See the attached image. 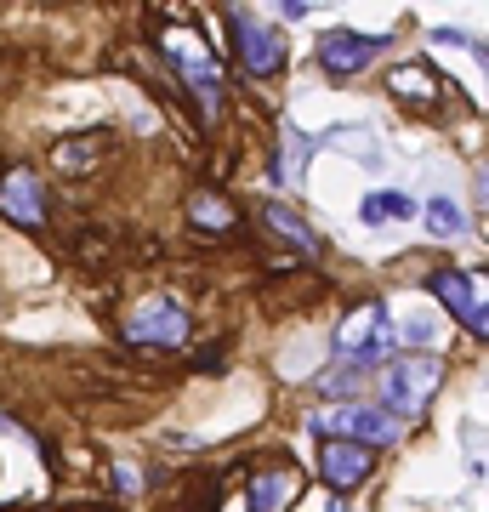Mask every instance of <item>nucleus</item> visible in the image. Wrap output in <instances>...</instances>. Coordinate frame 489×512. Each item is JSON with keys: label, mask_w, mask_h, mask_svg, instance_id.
I'll return each instance as SVG.
<instances>
[{"label": "nucleus", "mask_w": 489, "mask_h": 512, "mask_svg": "<svg viewBox=\"0 0 489 512\" xmlns=\"http://www.w3.org/2000/svg\"><path fill=\"white\" fill-rule=\"evenodd\" d=\"M370 473H376V450L347 444V439H325V450H319V478H325L330 490H359Z\"/></svg>", "instance_id": "9"}, {"label": "nucleus", "mask_w": 489, "mask_h": 512, "mask_svg": "<svg viewBox=\"0 0 489 512\" xmlns=\"http://www.w3.org/2000/svg\"><path fill=\"white\" fill-rule=\"evenodd\" d=\"M376 52H381V40L353 35V29H330V35L319 40V69L325 74H359Z\"/></svg>", "instance_id": "10"}, {"label": "nucleus", "mask_w": 489, "mask_h": 512, "mask_svg": "<svg viewBox=\"0 0 489 512\" xmlns=\"http://www.w3.org/2000/svg\"><path fill=\"white\" fill-rule=\"evenodd\" d=\"M359 211H364V222H387V217H410L416 205L404 200V194H370V200H364Z\"/></svg>", "instance_id": "16"}, {"label": "nucleus", "mask_w": 489, "mask_h": 512, "mask_svg": "<svg viewBox=\"0 0 489 512\" xmlns=\"http://www.w3.org/2000/svg\"><path fill=\"white\" fill-rule=\"evenodd\" d=\"M160 52L177 63V74L200 92L205 109H217L222 103V74L217 63H211V52H205V40L194 35V29H182V23H160Z\"/></svg>", "instance_id": "2"}, {"label": "nucleus", "mask_w": 489, "mask_h": 512, "mask_svg": "<svg viewBox=\"0 0 489 512\" xmlns=\"http://www.w3.org/2000/svg\"><path fill=\"white\" fill-rule=\"evenodd\" d=\"M427 228H433L438 239H455L461 228H467V217H461V205H455V200L438 194V200H427Z\"/></svg>", "instance_id": "15"}, {"label": "nucleus", "mask_w": 489, "mask_h": 512, "mask_svg": "<svg viewBox=\"0 0 489 512\" xmlns=\"http://www.w3.org/2000/svg\"><path fill=\"white\" fill-rule=\"evenodd\" d=\"M296 490H302V473L290 467V461H279V467H262L251 484V495H245V507L256 512H285L290 501H296Z\"/></svg>", "instance_id": "11"}, {"label": "nucleus", "mask_w": 489, "mask_h": 512, "mask_svg": "<svg viewBox=\"0 0 489 512\" xmlns=\"http://www.w3.org/2000/svg\"><path fill=\"white\" fill-rule=\"evenodd\" d=\"M0 217L29 228V234H46V188H40L35 171L12 165V171L0 177Z\"/></svg>", "instance_id": "7"}, {"label": "nucleus", "mask_w": 489, "mask_h": 512, "mask_svg": "<svg viewBox=\"0 0 489 512\" xmlns=\"http://www.w3.org/2000/svg\"><path fill=\"white\" fill-rule=\"evenodd\" d=\"M91 154H103V137H74V143L57 148V165H63V171H80Z\"/></svg>", "instance_id": "18"}, {"label": "nucleus", "mask_w": 489, "mask_h": 512, "mask_svg": "<svg viewBox=\"0 0 489 512\" xmlns=\"http://www.w3.org/2000/svg\"><path fill=\"white\" fill-rule=\"evenodd\" d=\"M387 342H393V330H387V308H381V302H359V308L336 325V353L353 359V365L387 359Z\"/></svg>", "instance_id": "4"}, {"label": "nucleus", "mask_w": 489, "mask_h": 512, "mask_svg": "<svg viewBox=\"0 0 489 512\" xmlns=\"http://www.w3.org/2000/svg\"><path fill=\"white\" fill-rule=\"evenodd\" d=\"M228 35H234V52L239 63L256 74V80H268V74L285 69V35H273L262 18H251V12H228Z\"/></svg>", "instance_id": "5"}, {"label": "nucleus", "mask_w": 489, "mask_h": 512, "mask_svg": "<svg viewBox=\"0 0 489 512\" xmlns=\"http://www.w3.org/2000/svg\"><path fill=\"white\" fill-rule=\"evenodd\" d=\"M262 222H268V234L273 239H285L290 251H302V256H325V245L313 239V228L296 211H285V205H262Z\"/></svg>", "instance_id": "12"}, {"label": "nucleus", "mask_w": 489, "mask_h": 512, "mask_svg": "<svg viewBox=\"0 0 489 512\" xmlns=\"http://www.w3.org/2000/svg\"><path fill=\"white\" fill-rule=\"evenodd\" d=\"M188 217H194V228H205V234H228L239 222V211L222 194H211V188H200L194 200H188Z\"/></svg>", "instance_id": "13"}, {"label": "nucleus", "mask_w": 489, "mask_h": 512, "mask_svg": "<svg viewBox=\"0 0 489 512\" xmlns=\"http://www.w3.org/2000/svg\"><path fill=\"white\" fill-rule=\"evenodd\" d=\"M433 291L444 296V308L472 330V336H484L489 330V308H484V279L478 274H455V268H438L433 274Z\"/></svg>", "instance_id": "8"}, {"label": "nucleus", "mask_w": 489, "mask_h": 512, "mask_svg": "<svg viewBox=\"0 0 489 512\" xmlns=\"http://www.w3.org/2000/svg\"><path fill=\"white\" fill-rule=\"evenodd\" d=\"M438 382H444V365L427 359V353H410V359L381 370V410L387 416H421L433 404Z\"/></svg>", "instance_id": "1"}, {"label": "nucleus", "mask_w": 489, "mask_h": 512, "mask_svg": "<svg viewBox=\"0 0 489 512\" xmlns=\"http://www.w3.org/2000/svg\"><path fill=\"white\" fill-rule=\"evenodd\" d=\"M285 143H290V148H279V177H285V188H296V183H302V160H308V143H302L296 131H290Z\"/></svg>", "instance_id": "17"}, {"label": "nucleus", "mask_w": 489, "mask_h": 512, "mask_svg": "<svg viewBox=\"0 0 489 512\" xmlns=\"http://www.w3.org/2000/svg\"><path fill=\"white\" fill-rule=\"evenodd\" d=\"M387 92H393V97H410V103H433V97H438V80L421 69V63H404V69L387 74Z\"/></svg>", "instance_id": "14"}, {"label": "nucleus", "mask_w": 489, "mask_h": 512, "mask_svg": "<svg viewBox=\"0 0 489 512\" xmlns=\"http://www.w3.org/2000/svg\"><path fill=\"white\" fill-rule=\"evenodd\" d=\"M313 433L319 439H347V444H364V450H381V444L399 433V421L376 410V404H336L325 416H313Z\"/></svg>", "instance_id": "3"}, {"label": "nucleus", "mask_w": 489, "mask_h": 512, "mask_svg": "<svg viewBox=\"0 0 489 512\" xmlns=\"http://www.w3.org/2000/svg\"><path fill=\"white\" fill-rule=\"evenodd\" d=\"M188 308L182 302H171V296H148L143 308L131 313V325H126V336L137 342V348H177L182 336H188Z\"/></svg>", "instance_id": "6"}, {"label": "nucleus", "mask_w": 489, "mask_h": 512, "mask_svg": "<svg viewBox=\"0 0 489 512\" xmlns=\"http://www.w3.org/2000/svg\"><path fill=\"white\" fill-rule=\"evenodd\" d=\"M399 336H404V342H410V348H427V342H433V336H438V325H433V319H427V313H416V319H410V325H404Z\"/></svg>", "instance_id": "19"}]
</instances>
